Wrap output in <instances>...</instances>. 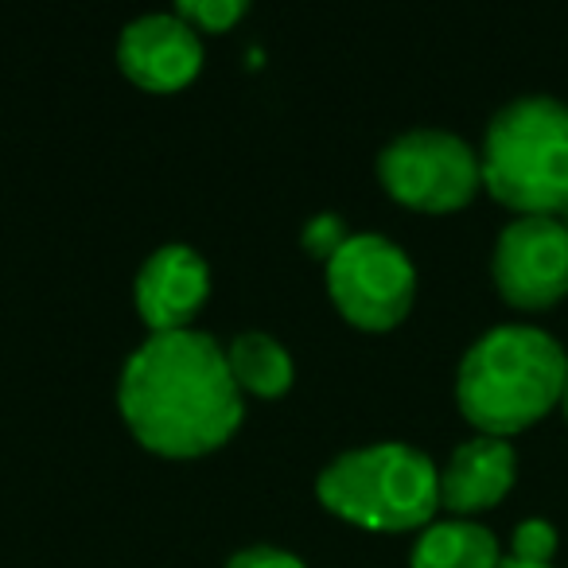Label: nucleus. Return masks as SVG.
Listing matches in <instances>:
<instances>
[{
    "label": "nucleus",
    "mask_w": 568,
    "mask_h": 568,
    "mask_svg": "<svg viewBox=\"0 0 568 568\" xmlns=\"http://www.w3.org/2000/svg\"><path fill=\"white\" fill-rule=\"evenodd\" d=\"M118 405L129 433L168 459L222 448L245 417L226 347L195 327L149 335L121 371Z\"/></svg>",
    "instance_id": "1"
},
{
    "label": "nucleus",
    "mask_w": 568,
    "mask_h": 568,
    "mask_svg": "<svg viewBox=\"0 0 568 568\" xmlns=\"http://www.w3.org/2000/svg\"><path fill=\"white\" fill-rule=\"evenodd\" d=\"M568 351L537 324H495L464 351L456 405L479 433L514 436L560 405Z\"/></svg>",
    "instance_id": "2"
},
{
    "label": "nucleus",
    "mask_w": 568,
    "mask_h": 568,
    "mask_svg": "<svg viewBox=\"0 0 568 568\" xmlns=\"http://www.w3.org/2000/svg\"><path fill=\"white\" fill-rule=\"evenodd\" d=\"M483 187L518 214L568 211V102L518 94L487 121Z\"/></svg>",
    "instance_id": "3"
},
{
    "label": "nucleus",
    "mask_w": 568,
    "mask_h": 568,
    "mask_svg": "<svg viewBox=\"0 0 568 568\" xmlns=\"http://www.w3.org/2000/svg\"><path fill=\"white\" fill-rule=\"evenodd\" d=\"M316 495L351 526L378 534L425 529L440 506V467L413 444L378 440L335 456L320 471Z\"/></svg>",
    "instance_id": "4"
},
{
    "label": "nucleus",
    "mask_w": 568,
    "mask_h": 568,
    "mask_svg": "<svg viewBox=\"0 0 568 568\" xmlns=\"http://www.w3.org/2000/svg\"><path fill=\"white\" fill-rule=\"evenodd\" d=\"M378 180L389 199L413 211H459L483 187L479 152L459 133L440 125H417L394 136L378 152Z\"/></svg>",
    "instance_id": "5"
},
{
    "label": "nucleus",
    "mask_w": 568,
    "mask_h": 568,
    "mask_svg": "<svg viewBox=\"0 0 568 568\" xmlns=\"http://www.w3.org/2000/svg\"><path fill=\"white\" fill-rule=\"evenodd\" d=\"M327 296L347 324L389 332L417 301V265L386 234H351L327 261Z\"/></svg>",
    "instance_id": "6"
},
{
    "label": "nucleus",
    "mask_w": 568,
    "mask_h": 568,
    "mask_svg": "<svg viewBox=\"0 0 568 568\" xmlns=\"http://www.w3.org/2000/svg\"><path fill=\"white\" fill-rule=\"evenodd\" d=\"M490 276L514 308H549L568 293V226L560 214H518L495 237Z\"/></svg>",
    "instance_id": "7"
},
{
    "label": "nucleus",
    "mask_w": 568,
    "mask_h": 568,
    "mask_svg": "<svg viewBox=\"0 0 568 568\" xmlns=\"http://www.w3.org/2000/svg\"><path fill=\"white\" fill-rule=\"evenodd\" d=\"M118 67L152 94H175L203 71V40L175 12L136 17L118 40Z\"/></svg>",
    "instance_id": "8"
},
{
    "label": "nucleus",
    "mask_w": 568,
    "mask_h": 568,
    "mask_svg": "<svg viewBox=\"0 0 568 568\" xmlns=\"http://www.w3.org/2000/svg\"><path fill=\"white\" fill-rule=\"evenodd\" d=\"M206 296H211V265L183 242L160 245L133 284L136 312L152 335L187 332Z\"/></svg>",
    "instance_id": "9"
},
{
    "label": "nucleus",
    "mask_w": 568,
    "mask_h": 568,
    "mask_svg": "<svg viewBox=\"0 0 568 568\" xmlns=\"http://www.w3.org/2000/svg\"><path fill=\"white\" fill-rule=\"evenodd\" d=\"M518 479V452L506 436H471L440 467V506L456 518L503 503Z\"/></svg>",
    "instance_id": "10"
},
{
    "label": "nucleus",
    "mask_w": 568,
    "mask_h": 568,
    "mask_svg": "<svg viewBox=\"0 0 568 568\" xmlns=\"http://www.w3.org/2000/svg\"><path fill=\"white\" fill-rule=\"evenodd\" d=\"M498 560L495 529L475 518L428 521L409 552V568H498Z\"/></svg>",
    "instance_id": "11"
},
{
    "label": "nucleus",
    "mask_w": 568,
    "mask_h": 568,
    "mask_svg": "<svg viewBox=\"0 0 568 568\" xmlns=\"http://www.w3.org/2000/svg\"><path fill=\"white\" fill-rule=\"evenodd\" d=\"M226 366L234 374L237 389L253 397H281L288 394L296 378L293 355L284 351L281 339L265 332H242L230 339L226 347Z\"/></svg>",
    "instance_id": "12"
},
{
    "label": "nucleus",
    "mask_w": 568,
    "mask_h": 568,
    "mask_svg": "<svg viewBox=\"0 0 568 568\" xmlns=\"http://www.w3.org/2000/svg\"><path fill=\"white\" fill-rule=\"evenodd\" d=\"M245 12L250 4L242 0H180L175 4V17L187 20L195 32H230Z\"/></svg>",
    "instance_id": "13"
},
{
    "label": "nucleus",
    "mask_w": 568,
    "mask_h": 568,
    "mask_svg": "<svg viewBox=\"0 0 568 568\" xmlns=\"http://www.w3.org/2000/svg\"><path fill=\"white\" fill-rule=\"evenodd\" d=\"M560 537H557V526L541 514L534 518H521L510 534V557L518 560H541V565H552V552H557Z\"/></svg>",
    "instance_id": "14"
},
{
    "label": "nucleus",
    "mask_w": 568,
    "mask_h": 568,
    "mask_svg": "<svg viewBox=\"0 0 568 568\" xmlns=\"http://www.w3.org/2000/svg\"><path fill=\"white\" fill-rule=\"evenodd\" d=\"M347 222H343V214H316V219H308V226H304L301 234V245L304 253H312V257H320L327 265V261L335 257V253L343 250V242H347Z\"/></svg>",
    "instance_id": "15"
},
{
    "label": "nucleus",
    "mask_w": 568,
    "mask_h": 568,
    "mask_svg": "<svg viewBox=\"0 0 568 568\" xmlns=\"http://www.w3.org/2000/svg\"><path fill=\"white\" fill-rule=\"evenodd\" d=\"M226 568H308L296 552L276 549V545H250V549H237L226 560Z\"/></svg>",
    "instance_id": "16"
},
{
    "label": "nucleus",
    "mask_w": 568,
    "mask_h": 568,
    "mask_svg": "<svg viewBox=\"0 0 568 568\" xmlns=\"http://www.w3.org/2000/svg\"><path fill=\"white\" fill-rule=\"evenodd\" d=\"M498 568H557V565H541V560H518V557H503Z\"/></svg>",
    "instance_id": "17"
},
{
    "label": "nucleus",
    "mask_w": 568,
    "mask_h": 568,
    "mask_svg": "<svg viewBox=\"0 0 568 568\" xmlns=\"http://www.w3.org/2000/svg\"><path fill=\"white\" fill-rule=\"evenodd\" d=\"M560 409H565V420H568V378H565V389H560Z\"/></svg>",
    "instance_id": "18"
},
{
    "label": "nucleus",
    "mask_w": 568,
    "mask_h": 568,
    "mask_svg": "<svg viewBox=\"0 0 568 568\" xmlns=\"http://www.w3.org/2000/svg\"><path fill=\"white\" fill-rule=\"evenodd\" d=\"M560 219H565V226H568V211H565V214H560Z\"/></svg>",
    "instance_id": "19"
}]
</instances>
